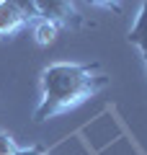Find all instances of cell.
Listing matches in <instances>:
<instances>
[{
	"instance_id": "6da1fadb",
	"label": "cell",
	"mask_w": 147,
	"mask_h": 155,
	"mask_svg": "<svg viewBox=\"0 0 147 155\" xmlns=\"http://www.w3.org/2000/svg\"><path fill=\"white\" fill-rule=\"evenodd\" d=\"M111 78L101 62H52L41 70V101L34 111V122H47L65 111L77 109L88 98L98 96Z\"/></svg>"
},
{
	"instance_id": "7a4b0ae2",
	"label": "cell",
	"mask_w": 147,
	"mask_h": 155,
	"mask_svg": "<svg viewBox=\"0 0 147 155\" xmlns=\"http://www.w3.org/2000/svg\"><path fill=\"white\" fill-rule=\"evenodd\" d=\"M39 8V18L57 23L60 28H85L88 18L75 8L72 0H34Z\"/></svg>"
},
{
	"instance_id": "3957f363",
	"label": "cell",
	"mask_w": 147,
	"mask_h": 155,
	"mask_svg": "<svg viewBox=\"0 0 147 155\" xmlns=\"http://www.w3.org/2000/svg\"><path fill=\"white\" fill-rule=\"evenodd\" d=\"M28 23H34V21L13 3V0H0V36L3 39L18 34L23 26H28Z\"/></svg>"
},
{
	"instance_id": "277c9868",
	"label": "cell",
	"mask_w": 147,
	"mask_h": 155,
	"mask_svg": "<svg viewBox=\"0 0 147 155\" xmlns=\"http://www.w3.org/2000/svg\"><path fill=\"white\" fill-rule=\"evenodd\" d=\"M126 41L139 49V57H142V62H145V72H147V0L142 3L134 26H132L129 34H126Z\"/></svg>"
},
{
	"instance_id": "5b68a950",
	"label": "cell",
	"mask_w": 147,
	"mask_h": 155,
	"mask_svg": "<svg viewBox=\"0 0 147 155\" xmlns=\"http://www.w3.org/2000/svg\"><path fill=\"white\" fill-rule=\"evenodd\" d=\"M57 34H60V26L47 18H39L36 21V28H34V39H36L39 47H49L57 41Z\"/></svg>"
},
{
	"instance_id": "8992f818",
	"label": "cell",
	"mask_w": 147,
	"mask_h": 155,
	"mask_svg": "<svg viewBox=\"0 0 147 155\" xmlns=\"http://www.w3.org/2000/svg\"><path fill=\"white\" fill-rule=\"evenodd\" d=\"M16 153H18V142L13 140V134L0 129V155H16Z\"/></svg>"
},
{
	"instance_id": "52a82bcc",
	"label": "cell",
	"mask_w": 147,
	"mask_h": 155,
	"mask_svg": "<svg viewBox=\"0 0 147 155\" xmlns=\"http://www.w3.org/2000/svg\"><path fill=\"white\" fill-rule=\"evenodd\" d=\"M88 5L96 8H106V11H114L116 16H121V0H85Z\"/></svg>"
},
{
	"instance_id": "ba28073f",
	"label": "cell",
	"mask_w": 147,
	"mask_h": 155,
	"mask_svg": "<svg viewBox=\"0 0 147 155\" xmlns=\"http://www.w3.org/2000/svg\"><path fill=\"white\" fill-rule=\"evenodd\" d=\"M16 155H49L44 145H31V147H18Z\"/></svg>"
}]
</instances>
